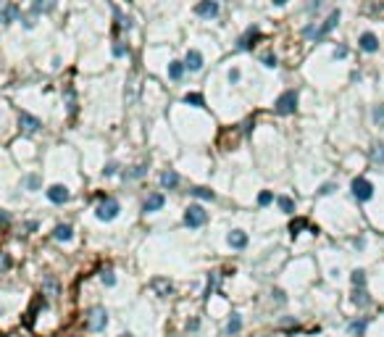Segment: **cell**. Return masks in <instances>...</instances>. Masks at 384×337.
<instances>
[{
	"label": "cell",
	"mask_w": 384,
	"mask_h": 337,
	"mask_svg": "<svg viewBox=\"0 0 384 337\" xmlns=\"http://www.w3.org/2000/svg\"><path fill=\"white\" fill-rule=\"evenodd\" d=\"M190 192H192L195 198H200V200H216V192L208 190V187H192Z\"/></svg>",
	"instance_id": "cell-27"
},
{
	"label": "cell",
	"mask_w": 384,
	"mask_h": 337,
	"mask_svg": "<svg viewBox=\"0 0 384 337\" xmlns=\"http://www.w3.org/2000/svg\"><path fill=\"white\" fill-rule=\"evenodd\" d=\"M116 171H119V164H108V166H106V171H103V174H106V177H113Z\"/></svg>",
	"instance_id": "cell-42"
},
{
	"label": "cell",
	"mask_w": 384,
	"mask_h": 337,
	"mask_svg": "<svg viewBox=\"0 0 384 337\" xmlns=\"http://www.w3.org/2000/svg\"><path fill=\"white\" fill-rule=\"evenodd\" d=\"M18 129H21L24 134H37L42 129V121L32 113H18Z\"/></svg>",
	"instance_id": "cell-7"
},
{
	"label": "cell",
	"mask_w": 384,
	"mask_h": 337,
	"mask_svg": "<svg viewBox=\"0 0 384 337\" xmlns=\"http://www.w3.org/2000/svg\"><path fill=\"white\" fill-rule=\"evenodd\" d=\"M18 14H21V11H18L16 3H5L3 5V24H5V27H8V24H14Z\"/></svg>",
	"instance_id": "cell-18"
},
{
	"label": "cell",
	"mask_w": 384,
	"mask_h": 337,
	"mask_svg": "<svg viewBox=\"0 0 384 337\" xmlns=\"http://www.w3.org/2000/svg\"><path fill=\"white\" fill-rule=\"evenodd\" d=\"M150 287H153V293L158 295V298H168L174 293V284L166 280V277H155V280L150 282Z\"/></svg>",
	"instance_id": "cell-13"
},
{
	"label": "cell",
	"mask_w": 384,
	"mask_h": 337,
	"mask_svg": "<svg viewBox=\"0 0 384 337\" xmlns=\"http://www.w3.org/2000/svg\"><path fill=\"white\" fill-rule=\"evenodd\" d=\"M263 66H266V69H276V66H279L276 56H271V53H269V56H263Z\"/></svg>",
	"instance_id": "cell-41"
},
{
	"label": "cell",
	"mask_w": 384,
	"mask_h": 337,
	"mask_svg": "<svg viewBox=\"0 0 384 337\" xmlns=\"http://www.w3.org/2000/svg\"><path fill=\"white\" fill-rule=\"evenodd\" d=\"M121 211V203L116 198H100V203H97L95 208V216L100 219V222H113L116 216H119Z\"/></svg>",
	"instance_id": "cell-3"
},
{
	"label": "cell",
	"mask_w": 384,
	"mask_h": 337,
	"mask_svg": "<svg viewBox=\"0 0 384 337\" xmlns=\"http://www.w3.org/2000/svg\"><path fill=\"white\" fill-rule=\"evenodd\" d=\"M334 190H337V185H334V182H327V185L318 187V195H331Z\"/></svg>",
	"instance_id": "cell-40"
},
{
	"label": "cell",
	"mask_w": 384,
	"mask_h": 337,
	"mask_svg": "<svg viewBox=\"0 0 384 337\" xmlns=\"http://www.w3.org/2000/svg\"><path fill=\"white\" fill-rule=\"evenodd\" d=\"M305 226H308V222H305V219H295V222L290 224V235H292V237H297V235H300V232L305 229Z\"/></svg>",
	"instance_id": "cell-33"
},
{
	"label": "cell",
	"mask_w": 384,
	"mask_h": 337,
	"mask_svg": "<svg viewBox=\"0 0 384 337\" xmlns=\"http://www.w3.org/2000/svg\"><path fill=\"white\" fill-rule=\"evenodd\" d=\"M195 14L200 19H208V21H211V19L219 16V3L216 0H200V3L195 5Z\"/></svg>",
	"instance_id": "cell-8"
},
{
	"label": "cell",
	"mask_w": 384,
	"mask_h": 337,
	"mask_svg": "<svg viewBox=\"0 0 384 337\" xmlns=\"http://www.w3.org/2000/svg\"><path fill=\"white\" fill-rule=\"evenodd\" d=\"M127 53H129V45H124V42H116V45H113V56H116V58H124Z\"/></svg>",
	"instance_id": "cell-39"
},
{
	"label": "cell",
	"mask_w": 384,
	"mask_h": 337,
	"mask_svg": "<svg viewBox=\"0 0 384 337\" xmlns=\"http://www.w3.org/2000/svg\"><path fill=\"white\" fill-rule=\"evenodd\" d=\"M113 14H116V21H119V29H127V32L132 29V21H129L127 16H121V11H119V8H116Z\"/></svg>",
	"instance_id": "cell-37"
},
{
	"label": "cell",
	"mask_w": 384,
	"mask_h": 337,
	"mask_svg": "<svg viewBox=\"0 0 384 337\" xmlns=\"http://www.w3.org/2000/svg\"><path fill=\"white\" fill-rule=\"evenodd\" d=\"M371 119H374V124L384 127V106H374V111H371Z\"/></svg>",
	"instance_id": "cell-35"
},
{
	"label": "cell",
	"mask_w": 384,
	"mask_h": 337,
	"mask_svg": "<svg viewBox=\"0 0 384 337\" xmlns=\"http://www.w3.org/2000/svg\"><path fill=\"white\" fill-rule=\"evenodd\" d=\"M358 48H361L363 53H376V50H379V40H376L374 32H363V35L358 37Z\"/></svg>",
	"instance_id": "cell-11"
},
{
	"label": "cell",
	"mask_w": 384,
	"mask_h": 337,
	"mask_svg": "<svg viewBox=\"0 0 384 337\" xmlns=\"http://www.w3.org/2000/svg\"><path fill=\"white\" fill-rule=\"evenodd\" d=\"M184 71H187V66H184V61H171V63H168V79L179 82L182 76H184Z\"/></svg>",
	"instance_id": "cell-19"
},
{
	"label": "cell",
	"mask_w": 384,
	"mask_h": 337,
	"mask_svg": "<svg viewBox=\"0 0 384 337\" xmlns=\"http://www.w3.org/2000/svg\"><path fill=\"white\" fill-rule=\"evenodd\" d=\"M271 298H276V303H284V300H287V298H284V293H282V290H274V293H271Z\"/></svg>",
	"instance_id": "cell-45"
},
{
	"label": "cell",
	"mask_w": 384,
	"mask_h": 337,
	"mask_svg": "<svg viewBox=\"0 0 384 337\" xmlns=\"http://www.w3.org/2000/svg\"><path fill=\"white\" fill-rule=\"evenodd\" d=\"M145 174H147V166L140 164V166H134L132 171H124L121 177H124V179H140V177H145Z\"/></svg>",
	"instance_id": "cell-29"
},
{
	"label": "cell",
	"mask_w": 384,
	"mask_h": 337,
	"mask_svg": "<svg viewBox=\"0 0 384 337\" xmlns=\"http://www.w3.org/2000/svg\"><path fill=\"white\" fill-rule=\"evenodd\" d=\"M350 282H353V287H366V271L355 269L353 274H350Z\"/></svg>",
	"instance_id": "cell-32"
},
{
	"label": "cell",
	"mask_w": 384,
	"mask_h": 337,
	"mask_svg": "<svg viewBox=\"0 0 384 337\" xmlns=\"http://www.w3.org/2000/svg\"><path fill=\"white\" fill-rule=\"evenodd\" d=\"M366 327H368V319H366V316H361V319H355V321H350V324H347V332L361 337L363 332H366Z\"/></svg>",
	"instance_id": "cell-21"
},
{
	"label": "cell",
	"mask_w": 384,
	"mask_h": 337,
	"mask_svg": "<svg viewBox=\"0 0 384 337\" xmlns=\"http://www.w3.org/2000/svg\"><path fill=\"white\" fill-rule=\"evenodd\" d=\"M53 237H55V240H61V243H69V240L74 237V229H71L69 224H58L55 229H53Z\"/></svg>",
	"instance_id": "cell-20"
},
{
	"label": "cell",
	"mask_w": 384,
	"mask_h": 337,
	"mask_svg": "<svg viewBox=\"0 0 384 337\" xmlns=\"http://www.w3.org/2000/svg\"><path fill=\"white\" fill-rule=\"evenodd\" d=\"M24 27H27V29H32V27H35V19H32V16H27V19H24Z\"/></svg>",
	"instance_id": "cell-48"
},
{
	"label": "cell",
	"mask_w": 384,
	"mask_h": 337,
	"mask_svg": "<svg viewBox=\"0 0 384 337\" xmlns=\"http://www.w3.org/2000/svg\"><path fill=\"white\" fill-rule=\"evenodd\" d=\"M184 103H187V106H195V108H203L205 106V98L200 93H187L184 95Z\"/></svg>",
	"instance_id": "cell-28"
},
{
	"label": "cell",
	"mask_w": 384,
	"mask_h": 337,
	"mask_svg": "<svg viewBox=\"0 0 384 337\" xmlns=\"http://www.w3.org/2000/svg\"><path fill=\"white\" fill-rule=\"evenodd\" d=\"M271 203H274V192L263 190L261 195H258V206H261V208H266V206H271Z\"/></svg>",
	"instance_id": "cell-36"
},
{
	"label": "cell",
	"mask_w": 384,
	"mask_h": 337,
	"mask_svg": "<svg viewBox=\"0 0 384 337\" xmlns=\"http://www.w3.org/2000/svg\"><path fill=\"white\" fill-rule=\"evenodd\" d=\"M66 100H69V113L74 116L76 113V98H74V90L66 87Z\"/></svg>",
	"instance_id": "cell-38"
},
{
	"label": "cell",
	"mask_w": 384,
	"mask_h": 337,
	"mask_svg": "<svg viewBox=\"0 0 384 337\" xmlns=\"http://www.w3.org/2000/svg\"><path fill=\"white\" fill-rule=\"evenodd\" d=\"M53 8H55V0H35L32 14H50Z\"/></svg>",
	"instance_id": "cell-22"
},
{
	"label": "cell",
	"mask_w": 384,
	"mask_h": 337,
	"mask_svg": "<svg viewBox=\"0 0 384 337\" xmlns=\"http://www.w3.org/2000/svg\"><path fill=\"white\" fill-rule=\"evenodd\" d=\"M11 269V256L8 253H3V271H8Z\"/></svg>",
	"instance_id": "cell-47"
},
{
	"label": "cell",
	"mask_w": 384,
	"mask_h": 337,
	"mask_svg": "<svg viewBox=\"0 0 384 337\" xmlns=\"http://www.w3.org/2000/svg\"><path fill=\"white\" fill-rule=\"evenodd\" d=\"M208 222V213L203 206H198V203H192V206H187L184 208V224L190 226V229H200Z\"/></svg>",
	"instance_id": "cell-5"
},
{
	"label": "cell",
	"mask_w": 384,
	"mask_h": 337,
	"mask_svg": "<svg viewBox=\"0 0 384 337\" xmlns=\"http://www.w3.org/2000/svg\"><path fill=\"white\" fill-rule=\"evenodd\" d=\"M371 161L384 166V142H374V145H371Z\"/></svg>",
	"instance_id": "cell-25"
},
{
	"label": "cell",
	"mask_w": 384,
	"mask_h": 337,
	"mask_svg": "<svg viewBox=\"0 0 384 337\" xmlns=\"http://www.w3.org/2000/svg\"><path fill=\"white\" fill-rule=\"evenodd\" d=\"M258 37H261V32H258V27H250V29H247V35H242V37H239L237 48H239V50H250L253 45H256V40H258Z\"/></svg>",
	"instance_id": "cell-15"
},
{
	"label": "cell",
	"mask_w": 384,
	"mask_h": 337,
	"mask_svg": "<svg viewBox=\"0 0 384 337\" xmlns=\"http://www.w3.org/2000/svg\"><path fill=\"white\" fill-rule=\"evenodd\" d=\"M226 243H229V248H234V250H245L247 248V232L245 229H232L229 235H226Z\"/></svg>",
	"instance_id": "cell-12"
},
{
	"label": "cell",
	"mask_w": 384,
	"mask_h": 337,
	"mask_svg": "<svg viewBox=\"0 0 384 337\" xmlns=\"http://www.w3.org/2000/svg\"><path fill=\"white\" fill-rule=\"evenodd\" d=\"M119 337H134L132 332H124V335H119Z\"/></svg>",
	"instance_id": "cell-51"
},
{
	"label": "cell",
	"mask_w": 384,
	"mask_h": 337,
	"mask_svg": "<svg viewBox=\"0 0 384 337\" xmlns=\"http://www.w3.org/2000/svg\"><path fill=\"white\" fill-rule=\"evenodd\" d=\"M242 329V316L239 314H232V319L226 321V335H237Z\"/></svg>",
	"instance_id": "cell-26"
},
{
	"label": "cell",
	"mask_w": 384,
	"mask_h": 337,
	"mask_svg": "<svg viewBox=\"0 0 384 337\" xmlns=\"http://www.w3.org/2000/svg\"><path fill=\"white\" fill-rule=\"evenodd\" d=\"M100 280H103V284H106V287H113V284H116V274H113V269H103Z\"/></svg>",
	"instance_id": "cell-34"
},
{
	"label": "cell",
	"mask_w": 384,
	"mask_h": 337,
	"mask_svg": "<svg viewBox=\"0 0 384 337\" xmlns=\"http://www.w3.org/2000/svg\"><path fill=\"white\" fill-rule=\"evenodd\" d=\"M21 185L27 187V190H40V187H42V177H40V174H27V177L21 179Z\"/></svg>",
	"instance_id": "cell-24"
},
{
	"label": "cell",
	"mask_w": 384,
	"mask_h": 337,
	"mask_svg": "<svg viewBox=\"0 0 384 337\" xmlns=\"http://www.w3.org/2000/svg\"><path fill=\"white\" fill-rule=\"evenodd\" d=\"M334 58H347V48H345V45H340V48L334 50Z\"/></svg>",
	"instance_id": "cell-44"
},
{
	"label": "cell",
	"mask_w": 384,
	"mask_h": 337,
	"mask_svg": "<svg viewBox=\"0 0 384 337\" xmlns=\"http://www.w3.org/2000/svg\"><path fill=\"white\" fill-rule=\"evenodd\" d=\"M239 76H242V74H239V69H232V71H229V82H232V84H237Z\"/></svg>",
	"instance_id": "cell-43"
},
{
	"label": "cell",
	"mask_w": 384,
	"mask_h": 337,
	"mask_svg": "<svg viewBox=\"0 0 384 337\" xmlns=\"http://www.w3.org/2000/svg\"><path fill=\"white\" fill-rule=\"evenodd\" d=\"M42 295H50V298L58 295V280L55 277H45L42 280Z\"/></svg>",
	"instance_id": "cell-23"
},
{
	"label": "cell",
	"mask_w": 384,
	"mask_h": 337,
	"mask_svg": "<svg viewBox=\"0 0 384 337\" xmlns=\"http://www.w3.org/2000/svg\"><path fill=\"white\" fill-rule=\"evenodd\" d=\"M274 5H287V0H271Z\"/></svg>",
	"instance_id": "cell-50"
},
{
	"label": "cell",
	"mask_w": 384,
	"mask_h": 337,
	"mask_svg": "<svg viewBox=\"0 0 384 337\" xmlns=\"http://www.w3.org/2000/svg\"><path fill=\"white\" fill-rule=\"evenodd\" d=\"M198 327H200V321H198V319H192L190 324H187V329H192V332H195V329H198Z\"/></svg>",
	"instance_id": "cell-49"
},
{
	"label": "cell",
	"mask_w": 384,
	"mask_h": 337,
	"mask_svg": "<svg viewBox=\"0 0 384 337\" xmlns=\"http://www.w3.org/2000/svg\"><path fill=\"white\" fill-rule=\"evenodd\" d=\"M274 111H276L279 116L295 113V111H297V90H284V93L276 98V103H274Z\"/></svg>",
	"instance_id": "cell-2"
},
{
	"label": "cell",
	"mask_w": 384,
	"mask_h": 337,
	"mask_svg": "<svg viewBox=\"0 0 384 337\" xmlns=\"http://www.w3.org/2000/svg\"><path fill=\"white\" fill-rule=\"evenodd\" d=\"M166 206V195L164 192H150V195L145 198V203H142V213H155L161 211Z\"/></svg>",
	"instance_id": "cell-9"
},
{
	"label": "cell",
	"mask_w": 384,
	"mask_h": 337,
	"mask_svg": "<svg viewBox=\"0 0 384 337\" xmlns=\"http://www.w3.org/2000/svg\"><path fill=\"white\" fill-rule=\"evenodd\" d=\"M350 190H353V198L358 203H366V200L374 198V185H371L366 177H355L353 185H350Z\"/></svg>",
	"instance_id": "cell-6"
},
{
	"label": "cell",
	"mask_w": 384,
	"mask_h": 337,
	"mask_svg": "<svg viewBox=\"0 0 384 337\" xmlns=\"http://www.w3.org/2000/svg\"><path fill=\"white\" fill-rule=\"evenodd\" d=\"M219 280H221L219 271H211V277H208V284H205V295H203V298H211V293L219 287Z\"/></svg>",
	"instance_id": "cell-30"
},
{
	"label": "cell",
	"mask_w": 384,
	"mask_h": 337,
	"mask_svg": "<svg viewBox=\"0 0 384 337\" xmlns=\"http://www.w3.org/2000/svg\"><path fill=\"white\" fill-rule=\"evenodd\" d=\"M350 300H353V306H358V308H366L368 303H371V298H368V293H366V287H355Z\"/></svg>",
	"instance_id": "cell-17"
},
{
	"label": "cell",
	"mask_w": 384,
	"mask_h": 337,
	"mask_svg": "<svg viewBox=\"0 0 384 337\" xmlns=\"http://www.w3.org/2000/svg\"><path fill=\"white\" fill-rule=\"evenodd\" d=\"M161 187H164V190H177V187H179V174L174 171V168L164 171V174H161Z\"/></svg>",
	"instance_id": "cell-16"
},
{
	"label": "cell",
	"mask_w": 384,
	"mask_h": 337,
	"mask_svg": "<svg viewBox=\"0 0 384 337\" xmlns=\"http://www.w3.org/2000/svg\"><path fill=\"white\" fill-rule=\"evenodd\" d=\"M276 203H279V208H282V213H295V200L292 198L282 195V198H276Z\"/></svg>",
	"instance_id": "cell-31"
},
{
	"label": "cell",
	"mask_w": 384,
	"mask_h": 337,
	"mask_svg": "<svg viewBox=\"0 0 384 337\" xmlns=\"http://www.w3.org/2000/svg\"><path fill=\"white\" fill-rule=\"evenodd\" d=\"M337 24H340V11H331V14L321 21V27H313V24H311V27H305V29H303V37H311V40L321 42L324 37H327L329 32L337 27Z\"/></svg>",
	"instance_id": "cell-1"
},
{
	"label": "cell",
	"mask_w": 384,
	"mask_h": 337,
	"mask_svg": "<svg viewBox=\"0 0 384 337\" xmlns=\"http://www.w3.org/2000/svg\"><path fill=\"white\" fill-rule=\"evenodd\" d=\"M69 198H71V192H69L66 185H53V187H48V200H50V203L63 206Z\"/></svg>",
	"instance_id": "cell-10"
},
{
	"label": "cell",
	"mask_w": 384,
	"mask_h": 337,
	"mask_svg": "<svg viewBox=\"0 0 384 337\" xmlns=\"http://www.w3.org/2000/svg\"><path fill=\"white\" fill-rule=\"evenodd\" d=\"M184 66H187V71H200L203 69V53L200 50H187V58H184Z\"/></svg>",
	"instance_id": "cell-14"
},
{
	"label": "cell",
	"mask_w": 384,
	"mask_h": 337,
	"mask_svg": "<svg viewBox=\"0 0 384 337\" xmlns=\"http://www.w3.org/2000/svg\"><path fill=\"white\" fill-rule=\"evenodd\" d=\"M108 327V311L103 306H92L87 311V329L90 332H103Z\"/></svg>",
	"instance_id": "cell-4"
},
{
	"label": "cell",
	"mask_w": 384,
	"mask_h": 337,
	"mask_svg": "<svg viewBox=\"0 0 384 337\" xmlns=\"http://www.w3.org/2000/svg\"><path fill=\"white\" fill-rule=\"evenodd\" d=\"M353 245H355L358 250H363V248H366V240H363V237H355V240H353Z\"/></svg>",
	"instance_id": "cell-46"
}]
</instances>
